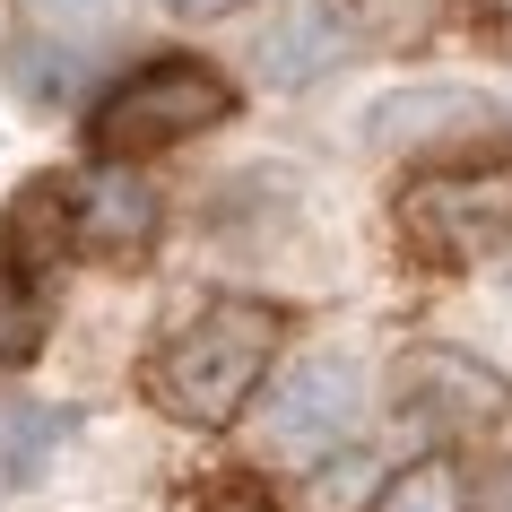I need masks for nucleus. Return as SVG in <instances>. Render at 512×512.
<instances>
[{
    "label": "nucleus",
    "instance_id": "nucleus-1",
    "mask_svg": "<svg viewBox=\"0 0 512 512\" xmlns=\"http://www.w3.org/2000/svg\"><path fill=\"white\" fill-rule=\"evenodd\" d=\"M278 348H287V313H278L270 296H209L200 313H183V322L148 348L139 391H148L157 417H174V426H191V434H217V426H235L243 408L261 400Z\"/></svg>",
    "mask_w": 512,
    "mask_h": 512
},
{
    "label": "nucleus",
    "instance_id": "nucleus-2",
    "mask_svg": "<svg viewBox=\"0 0 512 512\" xmlns=\"http://www.w3.org/2000/svg\"><path fill=\"white\" fill-rule=\"evenodd\" d=\"M391 226H400L408 261H426V270H478L512 252V148L417 165L391 200Z\"/></svg>",
    "mask_w": 512,
    "mask_h": 512
},
{
    "label": "nucleus",
    "instance_id": "nucleus-3",
    "mask_svg": "<svg viewBox=\"0 0 512 512\" xmlns=\"http://www.w3.org/2000/svg\"><path fill=\"white\" fill-rule=\"evenodd\" d=\"M226 113H235V79H226L217 61L157 53V61L122 70V79L96 96V113H87V148L113 157V165H139V157H165V148L217 131Z\"/></svg>",
    "mask_w": 512,
    "mask_h": 512
},
{
    "label": "nucleus",
    "instance_id": "nucleus-4",
    "mask_svg": "<svg viewBox=\"0 0 512 512\" xmlns=\"http://www.w3.org/2000/svg\"><path fill=\"white\" fill-rule=\"evenodd\" d=\"M70 217H61V174H35L0 209V374L44 356L61 313V270H70Z\"/></svg>",
    "mask_w": 512,
    "mask_h": 512
},
{
    "label": "nucleus",
    "instance_id": "nucleus-5",
    "mask_svg": "<svg viewBox=\"0 0 512 512\" xmlns=\"http://www.w3.org/2000/svg\"><path fill=\"white\" fill-rule=\"evenodd\" d=\"M391 408H400V426L434 434V443H460V434H486L512 417V382L495 365H478L469 348H408L391 365Z\"/></svg>",
    "mask_w": 512,
    "mask_h": 512
},
{
    "label": "nucleus",
    "instance_id": "nucleus-6",
    "mask_svg": "<svg viewBox=\"0 0 512 512\" xmlns=\"http://www.w3.org/2000/svg\"><path fill=\"white\" fill-rule=\"evenodd\" d=\"M356 417H365V374H356L348 356H304L296 374L270 382L261 443H270V460L313 469V460H330V452L356 434Z\"/></svg>",
    "mask_w": 512,
    "mask_h": 512
},
{
    "label": "nucleus",
    "instance_id": "nucleus-7",
    "mask_svg": "<svg viewBox=\"0 0 512 512\" xmlns=\"http://www.w3.org/2000/svg\"><path fill=\"white\" fill-rule=\"evenodd\" d=\"M61 217H70L79 261H148V243H157V191L113 157H96L87 174H61Z\"/></svg>",
    "mask_w": 512,
    "mask_h": 512
},
{
    "label": "nucleus",
    "instance_id": "nucleus-8",
    "mask_svg": "<svg viewBox=\"0 0 512 512\" xmlns=\"http://www.w3.org/2000/svg\"><path fill=\"white\" fill-rule=\"evenodd\" d=\"M374 512H469V478H460L452 452H426V460H408L400 478H382Z\"/></svg>",
    "mask_w": 512,
    "mask_h": 512
},
{
    "label": "nucleus",
    "instance_id": "nucleus-9",
    "mask_svg": "<svg viewBox=\"0 0 512 512\" xmlns=\"http://www.w3.org/2000/svg\"><path fill=\"white\" fill-rule=\"evenodd\" d=\"M18 18H27L35 44H61V53H87L96 35H113L122 18V0H18Z\"/></svg>",
    "mask_w": 512,
    "mask_h": 512
},
{
    "label": "nucleus",
    "instance_id": "nucleus-10",
    "mask_svg": "<svg viewBox=\"0 0 512 512\" xmlns=\"http://www.w3.org/2000/svg\"><path fill=\"white\" fill-rule=\"evenodd\" d=\"M339 18L365 44H426L443 27V0H339Z\"/></svg>",
    "mask_w": 512,
    "mask_h": 512
},
{
    "label": "nucleus",
    "instance_id": "nucleus-11",
    "mask_svg": "<svg viewBox=\"0 0 512 512\" xmlns=\"http://www.w3.org/2000/svg\"><path fill=\"white\" fill-rule=\"evenodd\" d=\"M191 512H278V495L252 478H217L209 495H191Z\"/></svg>",
    "mask_w": 512,
    "mask_h": 512
},
{
    "label": "nucleus",
    "instance_id": "nucleus-12",
    "mask_svg": "<svg viewBox=\"0 0 512 512\" xmlns=\"http://www.w3.org/2000/svg\"><path fill=\"white\" fill-rule=\"evenodd\" d=\"M469 27H478L495 53H512V0H469Z\"/></svg>",
    "mask_w": 512,
    "mask_h": 512
},
{
    "label": "nucleus",
    "instance_id": "nucleus-13",
    "mask_svg": "<svg viewBox=\"0 0 512 512\" xmlns=\"http://www.w3.org/2000/svg\"><path fill=\"white\" fill-rule=\"evenodd\" d=\"M469 512H512V460H504V469H486V478L469 486Z\"/></svg>",
    "mask_w": 512,
    "mask_h": 512
},
{
    "label": "nucleus",
    "instance_id": "nucleus-14",
    "mask_svg": "<svg viewBox=\"0 0 512 512\" xmlns=\"http://www.w3.org/2000/svg\"><path fill=\"white\" fill-rule=\"evenodd\" d=\"M174 18H226V9H243V0H165Z\"/></svg>",
    "mask_w": 512,
    "mask_h": 512
}]
</instances>
